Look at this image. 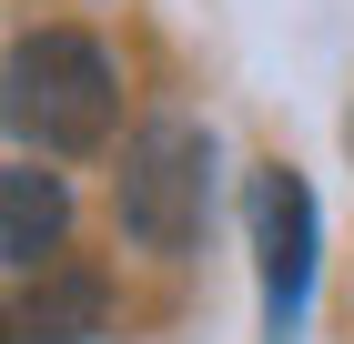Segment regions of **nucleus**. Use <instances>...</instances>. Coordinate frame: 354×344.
I'll return each instance as SVG.
<instances>
[{"mask_svg":"<svg viewBox=\"0 0 354 344\" xmlns=\"http://www.w3.org/2000/svg\"><path fill=\"white\" fill-rule=\"evenodd\" d=\"M122 122V71L91 30H21L0 51V132L30 162H82Z\"/></svg>","mask_w":354,"mask_h":344,"instance_id":"f257e3e1","label":"nucleus"},{"mask_svg":"<svg viewBox=\"0 0 354 344\" xmlns=\"http://www.w3.org/2000/svg\"><path fill=\"white\" fill-rule=\"evenodd\" d=\"M111 212H122V233L142 253H192L203 243V212H213V132L162 111V122H142L122 142V172H111Z\"/></svg>","mask_w":354,"mask_h":344,"instance_id":"f03ea898","label":"nucleus"},{"mask_svg":"<svg viewBox=\"0 0 354 344\" xmlns=\"http://www.w3.org/2000/svg\"><path fill=\"white\" fill-rule=\"evenodd\" d=\"M253 264H263V334L283 344L314 304V183L294 162L253 172Z\"/></svg>","mask_w":354,"mask_h":344,"instance_id":"7ed1b4c3","label":"nucleus"},{"mask_svg":"<svg viewBox=\"0 0 354 344\" xmlns=\"http://www.w3.org/2000/svg\"><path fill=\"white\" fill-rule=\"evenodd\" d=\"M111 324V284L91 264H30L0 293V344H102Z\"/></svg>","mask_w":354,"mask_h":344,"instance_id":"20e7f679","label":"nucleus"},{"mask_svg":"<svg viewBox=\"0 0 354 344\" xmlns=\"http://www.w3.org/2000/svg\"><path fill=\"white\" fill-rule=\"evenodd\" d=\"M61 233H71V183L41 162H0V273L51 264Z\"/></svg>","mask_w":354,"mask_h":344,"instance_id":"39448f33","label":"nucleus"}]
</instances>
